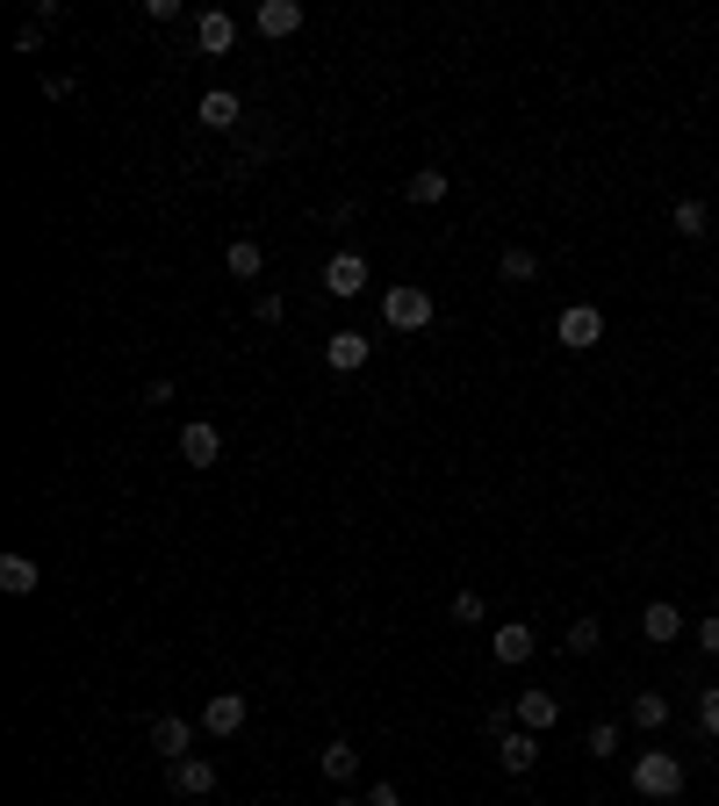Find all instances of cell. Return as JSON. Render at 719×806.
<instances>
[{
    "label": "cell",
    "instance_id": "cell-32",
    "mask_svg": "<svg viewBox=\"0 0 719 806\" xmlns=\"http://www.w3.org/2000/svg\"><path fill=\"white\" fill-rule=\"evenodd\" d=\"M331 806H367V799H331Z\"/></svg>",
    "mask_w": 719,
    "mask_h": 806
},
{
    "label": "cell",
    "instance_id": "cell-8",
    "mask_svg": "<svg viewBox=\"0 0 719 806\" xmlns=\"http://www.w3.org/2000/svg\"><path fill=\"white\" fill-rule=\"evenodd\" d=\"M360 288H367V260H360V252H331V260H324V296L353 302Z\"/></svg>",
    "mask_w": 719,
    "mask_h": 806
},
{
    "label": "cell",
    "instance_id": "cell-23",
    "mask_svg": "<svg viewBox=\"0 0 719 806\" xmlns=\"http://www.w3.org/2000/svg\"><path fill=\"white\" fill-rule=\"evenodd\" d=\"M561 641H569V656H598V648H605V627H598V619H576Z\"/></svg>",
    "mask_w": 719,
    "mask_h": 806
},
{
    "label": "cell",
    "instance_id": "cell-13",
    "mask_svg": "<svg viewBox=\"0 0 719 806\" xmlns=\"http://www.w3.org/2000/svg\"><path fill=\"white\" fill-rule=\"evenodd\" d=\"M173 793L180 799H209L217 793V764H209V756H180L173 764Z\"/></svg>",
    "mask_w": 719,
    "mask_h": 806
},
{
    "label": "cell",
    "instance_id": "cell-16",
    "mask_svg": "<svg viewBox=\"0 0 719 806\" xmlns=\"http://www.w3.org/2000/svg\"><path fill=\"white\" fill-rule=\"evenodd\" d=\"M447 188H453V180H447V166H418V173L403 180V195H410L418 209H439V202H447Z\"/></svg>",
    "mask_w": 719,
    "mask_h": 806
},
{
    "label": "cell",
    "instance_id": "cell-10",
    "mask_svg": "<svg viewBox=\"0 0 719 806\" xmlns=\"http://www.w3.org/2000/svg\"><path fill=\"white\" fill-rule=\"evenodd\" d=\"M511 720L532 727V735H547V727H561V698H555V691H518Z\"/></svg>",
    "mask_w": 719,
    "mask_h": 806
},
{
    "label": "cell",
    "instance_id": "cell-18",
    "mask_svg": "<svg viewBox=\"0 0 719 806\" xmlns=\"http://www.w3.org/2000/svg\"><path fill=\"white\" fill-rule=\"evenodd\" d=\"M37 584H43V569L29 555H0V590H8V598H29Z\"/></svg>",
    "mask_w": 719,
    "mask_h": 806
},
{
    "label": "cell",
    "instance_id": "cell-24",
    "mask_svg": "<svg viewBox=\"0 0 719 806\" xmlns=\"http://www.w3.org/2000/svg\"><path fill=\"white\" fill-rule=\"evenodd\" d=\"M497 273H503V281H532V273H540V260H532L526 246H503V260H497Z\"/></svg>",
    "mask_w": 719,
    "mask_h": 806
},
{
    "label": "cell",
    "instance_id": "cell-4",
    "mask_svg": "<svg viewBox=\"0 0 719 806\" xmlns=\"http://www.w3.org/2000/svg\"><path fill=\"white\" fill-rule=\"evenodd\" d=\"M489 656H497L503 670H518V663H532V656H540V634H532L526 619H503V627L489 634Z\"/></svg>",
    "mask_w": 719,
    "mask_h": 806
},
{
    "label": "cell",
    "instance_id": "cell-1",
    "mask_svg": "<svg viewBox=\"0 0 719 806\" xmlns=\"http://www.w3.org/2000/svg\"><path fill=\"white\" fill-rule=\"evenodd\" d=\"M633 793L640 799H677L683 793V756L677 749H640L633 756Z\"/></svg>",
    "mask_w": 719,
    "mask_h": 806
},
{
    "label": "cell",
    "instance_id": "cell-26",
    "mask_svg": "<svg viewBox=\"0 0 719 806\" xmlns=\"http://www.w3.org/2000/svg\"><path fill=\"white\" fill-rule=\"evenodd\" d=\"M698 727L719 742V684H706V691H698Z\"/></svg>",
    "mask_w": 719,
    "mask_h": 806
},
{
    "label": "cell",
    "instance_id": "cell-9",
    "mask_svg": "<svg viewBox=\"0 0 719 806\" xmlns=\"http://www.w3.org/2000/svg\"><path fill=\"white\" fill-rule=\"evenodd\" d=\"M151 749H159L166 764L194 756V720H180V713H159V720H151Z\"/></svg>",
    "mask_w": 719,
    "mask_h": 806
},
{
    "label": "cell",
    "instance_id": "cell-3",
    "mask_svg": "<svg viewBox=\"0 0 719 806\" xmlns=\"http://www.w3.org/2000/svg\"><path fill=\"white\" fill-rule=\"evenodd\" d=\"M555 339L569 346V354H590V346L605 339V310L598 302H569V310L555 317Z\"/></svg>",
    "mask_w": 719,
    "mask_h": 806
},
{
    "label": "cell",
    "instance_id": "cell-28",
    "mask_svg": "<svg viewBox=\"0 0 719 806\" xmlns=\"http://www.w3.org/2000/svg\"><path fill=\"white\" fill-rule=\"evenodd\" d=\"M281 310H288V302L273 296V288H267V296H252V317H259V325H281Z\"/></svg>",
    "mask_w": 719,
    "mask_h": 806
},
{
    "label": "cell",
    "instance_id": "cell-17",
    "mask_svg": "<svg viewBox=\"0 0 719 806\" xmlns=\"http://www.w3.org/2000/svg\"><path fill=\"white\" fill-rule=\"evenodd\" d=\"M317 770H324L331 785H353L360 778V749L353 742H324V749H317Z\"/></svg>",
    "mask_w": 719,
    "mask_h": 806
},
{
    "label": "cell",
    "instance_id": "cell-7",
    "mask_svg": "<svg viewBox=\"0 0 719 806\" xmlns=\"http://www.w3.org/2000/svg\"><path fill=\"white\" fill-rule=\"evenodd\" d=\"M180 461H188V468H217V461H223V432H217L209 418L180 425Z\"/></svg>",
    "mask_w": 719,
    "mask_h": 806
},
{
    "label": "cell",
    "instance_id": "cell-25",
    "mask_svg": "<svg viewBox=\"0 0 719 806\" xmlns=\"http://www.w3.org/2000/svg\"><path fill=\"white\" fill-rule=\"evenodd\" d=\"M583 749L598 756V764H611V756H619V727H611V720H598V727L583 735Z\"/></svg>",
    "mask_w": 719,
    "mask_h": 806
},
{
    "label": "cell",
    "instance_id": "cell-21",
    "mask_svg": "<svg viewBox=\"0 0 719 806\" xmlns=\"http://www.w3.org/2000/svg\"><path fill=\"white\" fill-rule=\"evenodd\" d=\"M626 713H633V727H648V735H655V727H669V698L662 691H633V706H626Z\"/></svg>",
    "mask_w": 719,
    "mask_h": 806
},
{
    "label": "cell",
    "instance_id": "cell-30",
    "mask_svg": "<svg viewBox=\"0 0 719 806\" xmlns=\"http://www.w3.org/2000/svg\"><path fill=\"white\" fill-rule=\"evenodd\" d=\"M137 14H144V22H173L180 0H137Z\"/></svg>",
    "mask_w": 719,
    "mask_h": 806
},
{
    "label": "cell",
    "instance_id": "cell-33",
    "mask_svg": "<svg viewBox=\"0 0 719 806\" xmlns=\"http://www.w3.org/2000/svg\"><path fill=\"white\" fill-rule=\"evenodd\" d=\"M712 511H719V505H712Z\"/></svg>",
    "mask_w": 719,
    "mask_h": 806
},
{
    "label": "cell",
    "instance_id": "cell-6",
    "mask_svg": "<svg viewBox=\"0 0 719 806\" xmlns=\"http://www.w3.org/2000/svg\"><path fill=\"white\" fill-rule=\"evenodd\" d=\"M252 720V706H244V691H209V706H202V735H238V727Z\"/></svg>",
    "mask_w": 719,
    "mask_h": 806
},
{
    "label": "cell",
    "instance_id": "cell-27",
    "mask_svg": "<svg viewBox=\"0 0 719 806\" xmlns=\"http://www.w3.org/2000/svg\"><path fill=\"white\" fill-rule=\"evenodd\" d=\"M453 619H461V627H482V590H453Z\"/></svg>",
    "mask_w": 719,
    "mask_h": 806
},
{
    "label": "cell",
    "instance_id": "cell-12",
    "mask_svg": "<svg viewBox=\"0 0 719 806\" xmlns=\"http://www.w3.org/2000/svg\"><path fill=\"white\" fill-rule=\"evenodd\" d=\"M252 29H259V37H296V29H302V0H259Z\"/></svg>",
    "mask_w": 719,
    "mask_h": 806
},
{
    "label": "cell",
    "instance_id": "cell-11",
    "mask_svg": "<svg viewBox=\"0 0 719 806\" xmlns=\"http://www.w3.org/2000/svg\"><path fill=\"white\" fill-rule=\"evenodd\" d=\"M367 354H375V346H367V331H331V339H324L331 375H360V368H367Z\"/></svg>",
    "mask_w": 719,
    "mask_h": 806
},
{
    "label": "cell",
    "instance_id": "cell-29",
    "mask_svg": "<svg viewBox=\"0 0 719 806\" xmlns=\"http://www.w3.org/2000/svg\"><path fill=\"white\" fill-rule=\"evenodd\" d=\"M691 641L706 648V656H719V613H712V619H698V627H691Z\"/></svg>",
    "mask_w": 719,
    "mask_h": 806
},
{
    "label": "cell",
    "instance_id": "cell-5",
    "mask_svg": "<svg viewBox=\"0 0 719 806\" xmlns=\"http://www.w3.org/2000/svg\"><path fill=\"white\" fill-rule=\"evenodd\" d=\"M497 764H503V778H526V770L540 764V735H532V727H503L497 735Z\"/></svg>",
    "mask_w": 719,
    "mask_h": 806
},
{
    "label": "cell",
    "instance_id": "cell-20",
    "mask_svg": "<svg viewBox=\"0 0 719 806\" xmlns=\"http://www.w3.org/2000/svg\"><path fill=\"white\" fill-rule=\"evenodd\" d=\"M669 223H677V238H706V231H712V209L698 202V195H677V209H669Z\"/></svg>",
    "mask_w": 719,
    "mask_h": 806
},
{
    "label": "cell",
    "instance_id": "cell-2",
    "mask_svg": "<svg viewBox=\"0 0 719 806\" xmlns=\"http://www.w3.org/2000/svg\"><path fill=\"white\" fill-rule=\"evenodd\" d=\"M381 325L389 331H425L432 325V296H425V288H381Z\"/></svg>",
    "mask_w": 719,
    "mask_h": 806
},
{
    "label": "cell",
    "instance_id": "cell-14",
    "mask_svg": "<svg viewBox=\"0 0 719 806\" xmlns=\"http://www.w3.org/2000/svg\"><path fill=\"white\" fill-rule=\"evenodd\" d=\"M194 43H202L209 58H223V51L238 43V22H231L223 8H202V14H194Z\"/></svg>",
    "mask_w": 719,
    "mask_h": 806
},
{
    "label": "cell",
    "instance_id": "cell-15",
    "mask_svg": "<svg viewBox=\"0 0 719 806\" xmlns=\"http://www.w3.org/2000/svg\"><path fill=\"white\" fill-rule=\"evenodd\" d=\"M194 116H202L209 130H238V116H244V101L231 94V87H209L202 101H194Z\"/></svg>",
    "mask_w": 719,
    "mask_h": 806
},
{
    "label": "cell",
    "instance_id": "cell-19",
    "mask_svg": "<svg viewBox=\"0 0 719 806\" xmlns=\"http://www.w3.org/2000/svg\"><path fill=\"white\" fill-rule=\"evenodd\" d=\"M640 634H648V641H677V634H683V613H677V605H669V598H655L648 605V613H640Z\"/></svg>",
    "mask_w": 719,
    "mask_h": 806
},
{
    "label": "cell",
    "instance_id": "cell-31",
    "mask_svg": "<svg viewBox=\"0 0 719 806\" xmlns=\"http://www.w3.org/2000/svg\"><path fill=\"white\" fill-rule=\"evenodd\" d=\"M367 806H403V793H396V785L389 778H381V785H367V793H360Z\"/></svg>",
    "mask_w": 719,
    "mask_h": 806
},
{
    "label": "cell",
    "instance_id": "cell-22",
    "mask_svg": "<svg viewBox=\"0 0 719 806\" xmlns=\"http://www.w3.org/2000/svg\"><path fill=\"white\" fill-rule=\"evenodd\" d=\"M223 267H231V273H238V281H259V267H267V252H259V246H252V238H238V246H231V252H223Z\"/></svg>",
    "mask_w": 719,
    "mask_h": 806
}]
</instances>
